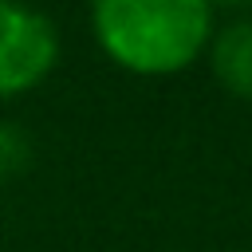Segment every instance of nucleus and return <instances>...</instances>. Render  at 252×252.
I'll list each match as a JSON object with an SVG mask.
<instances>
[{
    "label": "nucleus",
    "mask_w": 252,
    "mask_h": 252,
    "mask_svg": "<svg viewBox=\"0 0 252 252\" xmlns=\"http://www.w3.org/2000/svg\"><path fill=\"white\" fill-rule=\"evenodd\" d=\"M55 24L28 4L0 0V94H20L35 87L55 67Z\"/></svg>",
    "instance_id": "2"
},
{
    "label": "nucleus",
    "mask_w": 252,
    "mask_h": 252,
    "mask_svg": "<svg viewBox=\"0 0 252 252\" xmlns=\"http://www.w3.org/2000/svg\"><path fill=\"white\" fill-rule=\"evenodd\" d=\"M209 55H213V71L217 79L240 94V98H252V20H232V24H220L209 39Z\"/></svg>",
    "instance_id": "3"
},
{
    "label": "nucleus",
    "mask_w": 252,
    "mask_h": 252,
    "mask_svg": "<svg viewBox=\"0 0 252 252\" xmlns=\"http://www.w3.org/2000/svg\"><path fill=\"white\" fill-rule=\"evenodd\" d=\"M91 20L102 51L138 75L189 67L217 32L205 0H98Z\"/></svg>",
    "instance_id": "1"
},
{
    "label": "nucleus",
    "mask_w": 252,
    "mask_h": 252,
    "mask_svg": "<svg viewBox=\"0 0 252 252\" xmlns=\"http://www.w3.org/2000/svg\"><path fill=\"white\" fill-rule=\"evenodd\" d=\"M32 161V138L20 122H0V177L20 173Z\"/></svg>",
    "instance_id": "4"
}]
</instances>
